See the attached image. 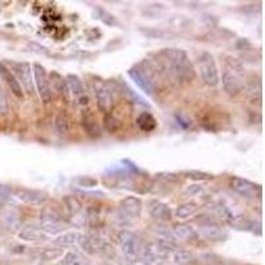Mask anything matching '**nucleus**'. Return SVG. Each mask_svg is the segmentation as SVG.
Wrapping results in <instances>:
<instances>
[{"label":"nucleus","instance_id":"obj_1","mask_svg":"<svg viewBox=\"0 0 265 265\" xmlns=\"http://www.w3.org/2000/svg\"><path fill=\"white\" fill-rule=\"evenodd\" d=\"M155 64L159 73L172 83L188 84L195 79V69L183 49L165 48L159 51L155 55Z\"/></svg>","mask_w":265,"mask_h":265},{"label":"nucleus","instance_id":"obj_2","mask_svg":"<svg viewBox=\"0 0 265 265\" xmlns=\"http://www.w3.org/2000/svg\"><path fill=\"white\" fill-rule=\"evenodd\" d=\"M224 92L230 97H236L245 89L244 85V66L236 57L227 56L224 59L223 72Z\"/></svg>","mask_w":265,"mask_h":265},{"label":"nucleus","instance_id":"obj_3","mask_svg":"<svg viewBox=\"0 0 265 265\" xmlns=\"http://www.w3.org/2000/svg\"><path fill=\"white\" fill-rule=\"evenodd\" d=\"M197 65L202 81L210 88L217 86V84L220 81V77H219V70H217L215 57L211 55L210 52H203L198 57Z\"/></svg>","mask_w":265,"mask_h":265},{"label":"nucleus","instance_id":"obj_4","mask_svg":"<svg viewBox=\"0 0 265 265\" xmlns=\"http://www.w3.org/2000/svg\"><path fill=\"white\" fill-rule=\"evenodd\" d=\"M40 228L47 235H56L65 230V221L59 211L45 207L40 212Z\"/></svg>","mask_w":265,"mask_h":265},{"label":"nucleus","instance_id":"obj_5","mask_svg":"<svg viewBox=\"0 0 265 265\" xmlns=\"http://www.w3.org/2000/svg\"><path fill=\"white\" fill-rule=\"evenodd\" d=\"M118 244L121 247V251L125 255V257L133 261L134 258H137L138 251H139V238L134 232L128 231V230H122L118 232L117 235Z\"/></svg>","mask_w":265,"mask_h":265},{"label":"nucleus","instance_id":"obj_6","mask_svg":"<svg viewBox=\"0 0 265 265\" xmlns=\"http://www.w3.org/2000/svg\"><path fill=\"white\" fill-rule=\"evenodd\" d=\"M32 70H33V81L36 84V88H37L39 96L43 100V102H49L52 100V89L48 73H47L44 66L39 62H34Z\"/></svg>","mask_w":265,"mask_h":265},{"label":"nucleus","instance_id":"obj_7","mask_svg":"<svg viewBox=\"0 0 265 265\" xmlns=\"http://www.w3.org/2000/svg\"><path fill=\"white\" fill-rule=\"evenodd\" d=\"M230 187L232 191L245 198H261V187L260 184H256L253 182H249L248 179L239 178V176H232L230 179Z\"/></svg>","mask_w":265,"mask_h":265},{"label":"nucleus","instance_id":"obj_8","mask_svg":"<svg viewBox=\"0 0 265 265\" xmlns=\"http://www.w3.org/2000/svg\"><path fill=\"white\" fill-rule=\"evenodd\" d=\"M94 93H96L98 110L105 114H110L114 107V98L110 88L102 81H97L94 84Z\"/></svg>","mask_w":265,"mask_h":265},{"label":"nucleus","instance_id":"obj_9","mask_svg":"<svg viewBox=\"0 0 265 265\" xmlns=\"http://www.w3.org/2000/svg\"><path fill=\"white\" fill-rule=\"evenodd\" d=\"M15 73H16V80L20 84L21 89H24L29 96H33L34 85L33 79H32V69L29 62H17L14 65Z\"/></svg>","mask_w":265,"mask_h":265},{"label":"nucleus","instance_id":"obj_10","mask_svg":"<svg viewBox=\"0 0 265 265\" xmlns=\"http://www.w3.org/2000/svg\"><path fill=\"white\" fill-rule=\"evenodd\" d=\"M15 198L24 204L42 206L45 200H47V194L43 193V191H39V190L16 188L15 190Z\"/></svg>","mask_w":265,"mask_h":265},{"label":"nucleus","instance_id":"obj_11","mask_svg":"<svg viewBox=\"0 0 265 265\" xmlns=\"http://www.w3.org/2000/svg\"><path fill=\"white\" fill-rule=\"evenodd\" d=\"M198 232L202 238L210 241H220L227 238L223 228L214 221H206V223L200 224Z\"/></svg>","mask_w":265,"mask_h":265},{"label":"nucleus","instance_id":"obj_12","mask_svg":"<svg viewBox=\"0 0 265 265\" xmlns=\"http://www.w3.org/2000/svg\"><path fill=\"white\" fill-rule=\"evenodd\" d=\"M118 211L130 219L139 216L142 211V200L137 197L124 198L118 204Z\"/></svg>","mask_w":265,"mask_h":265},{"label":"nucleus","instance_id":"obj_13","mask_svg":"<svg viewBox=\"0 0 265 265\" xmlns=\"http://www.w3.org/2000/svg\"><path fill=\"white\" fill-rule=\"evenodd\" d=\"M128 74H129V77L134 81V84H137V85L141 88V90H143L146 94H148V96L154 94L155 88L152 85L150 80L146 77L145 73L142 72L141 69H139V66H134V68L129 69Z\"/></svg>","mask_w":265,"mask_h":265},{"label":"nucleus","instance_id":"obj_14","mask_svg":"<svg viewBox=\"0 0 265 265\" xmlns=\"http://www.w3.org/2000/svg\"><path fill=\"white\" fill-rule=\"evenodd\" d=\"M81 125L86 134L93 138H98L101 135L100 125L97 122V118L92 110H84L81 114Z\"/></svg>","mask_w":265,"mask_h":265},{"label":"nucleus","instance_id":"obj_15","mask_svg":"<svg viewBox=\"0 0 265 265\" xmlns=\"http://www.w3.org/2000/svg\"><path fill=\"white\" fill-rule=\"evenodd\" d=\"M0 77L7 83V85L10 86L11 92H12L19 100H23V98H24L23 89H21L20 84H19V81L16 80L15 74L14 73H11L10 69L4 65V64H2V62H0Z\"/></svg>","mask_w":265,"mask_h":265},{"label":"nucleus","instance_id":"obj_16","mask_svg":"<svg viewBox=\"0 0 265 265\" xmlns=\"http://www.w3.org/2000/svg\"><path fill=\"white\" fill-rule=\"evenodd\" d=\"M150 216L158 221H169L172 217V211L169 206L162 202H155L150 207Z\"/></svg>","mask_w":265,"mask_h":265},{"label":"nucleus","instance_id":"obj_17","mask_svg":"<svg viewBox=\"0 0 265 265\" xmlns=\"http://www.w3.org/2000/svg\"><path fill=\"white\" fill-rule=\"evenodd\" d=\"M48 235L45 234L40 227L36 225H27L19 232V239L24 241H42L47 239Z\"/></svg>","mask_w":265,"mask_h":265},{"label":"nucleus","instance_id":"obj_18","mask_svg":"<svg viewBox=\"0 0 265 265\" xmlns=\"http://www.w3.org/2000/svg\"><path fill=\"white\" fill-rule=\"evenodd\" d=\"M174 239L178 240H194L198 238L197 232L188 224H175L171 230Z\"/></svg>","mask_w":265,"mask_h":265},{"label":"nucleus","instance_id":"obj_19","mask_svg":"<svg viewBox=\"0 0 265 265\" xmlns=\"http://www.w3.org/2000/svg\"><path fill=\"white\" fill-rule=\"evenodd\" d=\"M66 85L68 89L73 93V96L76 97L77 100H81L83 97H85V90H84V85L81 83V80L76 76V74H68L65 77Z\"/></svg>","mask_w":265,"mask_h":265},{"label":"nucleus","instance_id":"obj_20","mask_svg":"<svg viewBox=\"0 0 265 265\" xmlns=\"http://www.w3.org/2000/svg\"><path fill=\"white\" fill-rule=\"evenodd\" d=\"M172 262L175 265H188L193 261H195V255L193 252L186 251V249L176 248L170 253Z\"/></svg>","mask_w":265,"mask_h":265},{"label":"nucleus","instance_id":"obj_21","mask_svg":"<svg viewBox=\"0 0 265 265\" xmlns=\"http://www.w3.org/2000/svg\"><path fill=\"white\" fill-rule=\"evenodd\" d=\"M137 126L145 133H150L157 128V121L154 116L148 111H143L137 117Z\"/></svg>","mask_w":265,"mask_h":265},{"label":"nucleus","instance_id":"obj_22","mask_svg":"<svg viewBox=\"0 0 265 265\" xmlns=\"http://www.w3.org/2000/svg\"><path fill=\"white\" fill-rule=\"evenodd\" d=\"M51 81H49V84L52 83V86H53V89L57 92L59 94H61V96H65L66 98H68V85H66V81L65 79L60 74V73L57 72H52L51 74Z\"/></svg>","mask_w":265,"mask_h":265},{"label":"nucleus","instance_id":"obj_23","mask_svg":"<svg viewBox=\"0 0 265 265\" xmlns=\"http://www.w3.org/2000/svg\"><path fill=\"white\" fill-rule=\"evenodd\" d=\"M199 210V206L197 203H194V202H187V203H182L179 206L176 207L175 215L176 217H179V219H187V217L193 216L195 215Z\"/></svg>","mask_w":265,"mask_h":265},{"label":"nucleus","instance_id":"obj_24","mask_svg":"<svg viewBox=\"0 0 265 265\" xmlns=\"http://www.w3.org/2000/svg\"><path fill=\"white\" fill-rule=\"evenodd\" d=\"M93 17L94 19H98L100 21H102L103 24H106L107 27H117L120 23L110 12H107V11L102 10V8L97 7L94 8L93 11Z\"/></svg>","mask_w":265,"mask_h":265},{"label":"nucleus","instance_id":"obj_25","mask_svg":"<svg viewBox=\"0 0 265 265\" xmlns=\"http://www.w3.org/2000/svg\"><path fill=\"white\" fill-rule=\"evenodd\" d=\"M62 202H64L66 210L69 211L70 215H79L84 208L81 200L77 197H74V195H65V197L62 198Z\"/></svg>","mask_w":265,"mask_h":265},{"label":"nucleus","instance_id":"obj_26","mask_svg":"<svg viewBox=\"0 0 265 265\" xmlns=\"http://www.w3.org/2000/svg\"><path fill=\"white\" fill-rule=\"evenodd\" d=\"M62 265H92V262L79 252H68L62 258Z\"/></svg>","mask_w":265,"mask_h":265},{"label":"nucleus","instance_id":"obj_27","mask_svg":"<svg viewBox=\"0 0 265 265\" xmlns=\"http://www.w3.org/2000/svg\"><path fill=\"white\" fill-rule=\"evenodd\" d=\"M80 234L79 232L70 231L65 232V234L60 235L59 238L55 240V244L60 245V247H69V245H74L79 241Z\"/></svg>","mask_w":265,"mask_h":265},{"label":"nucleus","instance_id":"obj_28","mask_svg":"<svg viewBox=\"0 0 265 265\" xmlns=\"http://www.w3.org/2000/svg\"><path fill=\"white\" fill-rule=\"evenodd\" d=\"M103 126L106 129L107 133L114 134L116 131L120 130L122 128V124L118 118H116L111 114H105V118H103Z\"/></svg>","mask_w":265,"mask_h":265},{"label":"nucleus","instance_id":"obj_29","mask_svg":"<svg viewBox=\"0 0 265 265\" xmlns=\"http://www.w3.org/2000/svg\"><path fill=\"white\" fill-rule=\"evenodd\" d=\"M55 128L60 135L68 134L69 131V117L65 113H60L55 120Z\"/></svg>","mask_w":265,"mask_h":265},{"label":"nucleus","instance_id":"obj_30","mask_svg":"<svg viewBox=\"0 0 265 265\" xmlns=\"http://www.w3.org/2000/svg\"><path fill=\"white\" fill-rule=\"evenodd\" d=\"M152 230L155 232V235H157V236H159V238L162 239V240L175 241V239H174V236H172L171 230L166 227V225H163V224H161V223L154 224Z\"/></svg>","mask_w":265,"mask_h":265},{"label":"nucleus","instance_id":"obj_31","mask_svg":"<svg viewBox=\"0 0 265 265\" xmlns=\"http://www.w3.org/2000/svg\"><path fill=\"white\" fill-rule=\"evenodd\" d=\"M183 175L190 179H195V180H211L214 179V175H211L208 172L199 171V170H188V171L183 172Z\"/></svg>","mask_w":265,"mask_h":265},{"label":"nucleus","instance_id":"obj_32","mask_svg":"<svg viewBox=\"0 0 265 265\" xmlns=\"http://www.w3.org/2000/svg\"><path fill=\"white\" fill-rule=\"evenodd\" d=\"M62 255H64V251L61 248H44L40 253V257L45 261H51V260L61 257Z\"/></svg>","mask_w":265,"mask_h":265},{"label":"nucleus","instance_id":"obj_33","mask_svg":"<svg viewBox=\"0 0 265 265\" xmlns=\"http://www.w3.org/2000/svg\"><path fill=\"white\" fill-rule=\"evenodd\" d=\"M3 223L8 228H17L20 225V217L16 212H7L3 216Z\"/></svg>","mask_w":265,"mask_h":265},{"label":"nucleus","instance_id":"obj_34","mask_svg":"<svg viewBox=\"0 0 265 265\" xmlns=\"http://www.w3.org/2000/svg\"><path fill=\"white\" fill-rule=\"evenodd\" d=\"M10 106H8V100L6 96V92L3 90V88L0 86V116H7Z\"/></svg>","mask_w":265,"mask_h":265},{"label":"nucleus","instance_id":"obj_35","mask_svg":"<svg viewBox=\"0 0 265 265\" xmlns=\"http://www.w3.org/2000/svg\"><path fill=\"white\" fill-rule=\"evenodd\" d=\"M28 49L33 53H37V55L42 56H49V51L45 48L44 45L39 44V43H28Z\"/></svg>","mask_w":265,"mask_h":265},{"label":"nucleus","instance_id":"obj_36","mask_svg":"<svg viewBox=\"0 0 265 265\" xmlns=\"http://www.w3.org/2000/svg\"><path fill=\"white\" fill-rule=\"evenodd\" d=\"M157 179L163 180V182H176L178 180V175L174 174V172H159L157 174Z\"/></svg>","mask_w":265,"mask_h":265},{"label":"nucleus","instance_id":"obj_37","mask_svg":"<svg viewBox=\"0 0 265 265\" xmlns=\"http://www.w3.org/2000/svg\"><path fill=\"white\" fill-rule=\"evenodd\" d=\"M76 182L79 183L80 186H85V187H94L97 186V180L92 176H80L77 178Z\"/></svg>","mask_w":265,"mask_h":265},{"label":"nucleus","instance_id":"obj_38","mask_svg":"<svg viewBox=\"0 0 265 265\" xmlns=\"http://www.w3.org/2000/svg\"><path fill=\"white\" fill-rule=\"evenodd\" d=\"M203 190L204 188L200 184H191V186H187V188L184 190V194L188 197H195V195L203 193Z\"/></svg>","mask_w":265,"mask_h":265},{"label":"nucleus","instance_id":"obj_39","mask_svg":"<svg viewBox=\"0 0 265 265\" xmlns=\"http://www.w3.org/2000/svg\"><path fill=\"white\" fill-rule=\"evenodd\" d=\"M175 117H176V120H178V124H179L183 129H187L191 126V121H190L188 118L184 117L183 114H176Z\"/></svg>","mask_w":265,"mask_h":265},{"label":"nucleus","instance_id":"obj_40","mask_svg":"<svg viewBox=\"0 0 265 265\" xmlns=\"http://www.w3.org/2000/svg\"><path fill=\"white\" fill-rule=\"evenodd\" d=\"M6 202H7V198H4L0 195V208H3L6 206Z\"/></svg>","mask_w":265,"mask_h":265},{"label":"nucleus","instance_id":"obj_41","mask_svg":"<svg viewBox=\"0 0 265 265\" xmlns=\"http://www.w3.org/2000/svg\"><path fill=\"white\" fill-rule=\"evenodd\" d=\"M101 265H111V264H107V262H105V264H101Z\"/></svg>","mask_w":265,"mask_h":265}]
</instances>
